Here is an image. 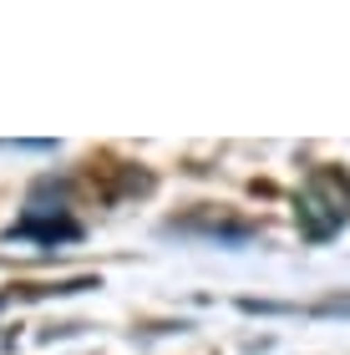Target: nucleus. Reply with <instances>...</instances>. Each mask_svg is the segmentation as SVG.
<instances>
[{"label": "nucleus", "mask_w": 350, "mask_h": 355, "mask_svg": "<svg viewBox=\"0 0 350 355\" xmlns=\"http://www.w3.org/2000/svg\"><path fill=\"white\" fill-rule=\"evenodd\" d=\"M163 229L168 234H209V239H218V244H244V239L259 234L254 223L224 214V208H218V214H213V208H203V214H193V218H168Z\"/></svg>", "instance_id": "f257e3e1"}, {"label": "nucleus", "mask_w": 350, "mask_h": 355, "mask_svg": "<svg viewBox=\"0 0 350 355\" xmlns=\"http://www.w3.org/2000/svg\"><path fill=\"white\" fill-rule=\"evenodd\" d=\"M305 198H315L335 223H345L350 218V173H340V168H310Z\"/></svg>", "instance_id": "f03ea898"}, {"label": "nucleus", "mask_w": 350, "mask_h": 355, "mask_svg": "<svg viewBox=\"0 0 350 355\" xmlns=\"http://www.w3.org/2000/svg\"><path fill=\"white\" fill-rule=\"evenodd\" d=\"M295 223H299V234H305L310 244H325V239H330V234L340 229V223L330 218V214H325V208L315 203V198H305V193H299V198H295Z\"/></svg>", "instance_id": "7ed1b4c3"}]
</instances>
